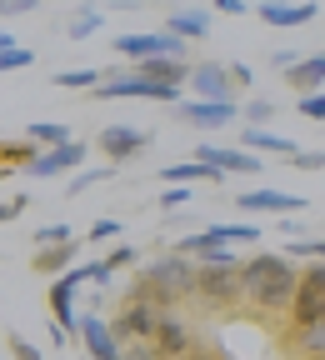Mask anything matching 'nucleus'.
Masks as SVG:
<instances>
[{
  "mask_svg": "<svg viewBox=\"0 0 325 360\" xmlns=\"http://www.w3.org/2000/svg\"><path fill=\"white\" fill-rule=\"evenodd\" d=\"M241 285H246V305H255L260 315H291L295 290H300V270L286 250H260V255H246Z\"/></svg>",
  "mask_w": 325,
  "mask_h": 360,
  "instance_id": "1",
  "label": "nucleus"
},
{
  "mask_svg": "<svg viewBox=\"0 0 325 360\" xmlns=\"http://www.w3.org/2000/svg\"><path fill=\"white\" fill-rule=\"evenodd\" d=\"M241 265H246V260H241L236 250H210V255H200V260H196V295H191V300H200V305H210V310L241 305V300H246Z\"/></svg>",
  "mask_w": 325,
  "mask_h": 360,
  "instance_id": "2",
  "label": "nucleus"
},
{
  "mask_svg": "<svg viewBox=\"0 0 325 360\" xmlns=\"http://www.w3.org/2000/svg\"><path fill=\"white\" fill-rule=\"evenodd\" d=\"M165 305L135 281L130 290H125V300H120V310H115V321H110V330H115V340H130V345H155V335H160V321H165Z\"/></svg>",
  "mask_w": 325,
  "mask_h": 360,
  "instance_id": "3",
  "label": "nucleus"
},
{
  "mask_svg": "<svg viewBox=\"0 0 325 360\" xmlns=\"http://www.w3.org/2000/svg\"><path fill=\"white\" fill-rule=\"evenodd\" d=\"M141 285L170 310V300H185V295H196V260L191 255H160L151 265H141Z\"/></svg>",
  "mask_w": 325,
  "mask_h": 360,
  "instance_id": "4",
  "label": "nucleus"
},
{
  "mask_svg": "<svg viewBox=\"0 0 325 360\" xmlns=\"http://www.w3.org/2000/svg\"><path fill=\"white\" fill-rule=\"evenodd\" d=\"M96 101H180V90H170V85H155L151 75H141L135 65H115V70H106V80L96 85Z\"/></svg>",
  "mask_w": 325,
  "mask_h": 360,
  "instance_id": "5",
  "label": "nucleus"
},
{
  "mask_svg": "<svg viewBox=\"0 0 325 360\" xmlns=\"http://www.w3.org/2000/svg\"><path fill=\"white\" fill-rule=\"evenodd\" d=\"M115 56H125L130 65H141V60H185V40H175L170 30H130V35H115Z\"/></svg>",
  "mask_w": 325,
  "mask_h": 360,
  "instance_id": "6",
  "label": "nucleus"
},
{
  "mask_svg": "<svg viewBox=\"0 0 325 360\" xmlns=\"http://www.w3.org/2000/svg\"><path fill=\"white\" fill-rule=\"evenodd\" d=\"M286 321H291V330L325 321V260H315V265L300 270V290H295V305H291Z\"/></svg>",
  "mask_w": 325,
  "mask_h": 360,
  "instance_id": "7",
  "label": "nucleus"
},
{
  "mask_svg": "<svg viewBox=\"0 0 325 360\" xmlns=\"http://www.w3.org/2000/svg\"><path fill=\"white\" fill-rule=\"evenodd\" d=\"M191 90L200 101H220V105H241L236 80H230V60H196L191 65Z\"/></svg>",
  "mask_w": 325,
  "mask_h": 360,
  "instance_id": "8",
  "label": "nucleus"
},
{
  "mask_svg": "<svg viewBox=\"0 0 325 360\" xmlns=\"http://www.w3.org/2000/svg\"><path fill=\"white\" fill-rule=\"evenodd\" d=\"M170 115L191 130H225L241 120V105H220V101H175Z\"/></svg>",
  "mask_w": 325,
  "mask_h": 360,
  "instance_id": "9",
  "label": "nucleus"
},
{
  "mask_svg": "<svg viewBox=\"0 0 325 360\" xmlns=\"http://www.w3.org/2000/svg\"><path fill=\"white\" fill-rule=\"evenodd\" d=\"M196 160H200V165H210V170H220V175H260V155L241 150L236 141H230V146L200 141V146H196ZM260 180H265V175H260Z\"/></svg>",
  "mask_w": 325,
  "mask_h": 360,
  "instance_id": "10",
  "label": "nucleus"
},
{
  "mask_svg": "<svg viewBox=\"0 0 325 360\" xmlns=\"http://www.w3.org/2000/svg\"><path fill=\"white\" fill-rule=\"evenodd\" d=\"M96 141H101L106 165H125V160L141 155V150L155 141V135H151V130H141V125H106V130L96 135Z\"/></svg>",
  "mask_w": 325,
  "mask_h": 360,
  "instance_id": "11",
  "label": "nucleus"
},
{
  "mask_svg": "<svg viewBox=\"0 0 325 360\" xmlns=\"http://www.w3.org/2000/svg\"><path fill=\"white\" fill-rule=\"evenodd\" d=\"M236 205H241L246 215H300V210H305V200H300V195H291V191H275V186L241 191V195H236Z\"/></svg>",
  "mask_w": 325,
  "mask_h": 360,
  "instance_id": "12",
  "label": "nucleus"
},
{
  "mask_svg": "<svg viewBox=\"0 0 325 360\" xmlns=\"http://www.w3.org/2000/svg\"><path fill=\"white\" fill-rule=\"evenodd\" d=\"M196 350H200V345H196V330L170 310L165 321H160V335H155V355H160V360H191Z\"/></svg>",
  "mask_w": 325,
  "mask_h": 360,
  "instance_id": "13",
  "label": "nucleus"
},
{
  "mask_svg": "<svg viewBox=\"0 0 325 360\" xmlns=\"http://www.w3.org/2000/svg\"><path fill=\"white\" fill-rule=\"evenodd\" d=\"M255 15H260L265 25L300 30V25H310V20L320 15V6H315V0H300V6H295V0H260V6H255Z\"/></svg>",
  "mask_w": 325,
  "mask_h": 360,
  "instance_id": "14",
  "label": "nucleus"
},
{
  "mask_svg": "<svg viewBox=\"0 0 325 360\" xmlns=\"http://www.w3.org/2000/svg\"><path fill=\"white\" fill-rule=\"evenodd\" d=\"M75 335L85 340V355H90V360H125V350H120L110 321H101V315H80V330H75Z\"/></svg>",
  "mask_w": 325,
  "mask_h": 360,
  "instance_id": "15",
  "label": "nucleus"
},
{
  "mask_svg": "<svg viewBox=\"0 0 325 360\" xmlns=\"http://www.w3.org/2000/svg\"><path fill=\"white\" fill-rule=\"evenodd\" d=\"M85 155H90L85 141H70V146H56V150H40V160L30 165V175H35V180H51V175H60V170H85Z\"/></svg>",
  "mask_w": 325,
  "mask_h": 360,
  "instance_id": "16",
  "label": "nucleus"
},
{
  "mask_svg": "<svg viewBox=\"0 0 325 360\" xmlns=\"http://www.w3.org/2000/svg\"><path fill=\"white\" fill-rule=\"evenodd\" d=\"M236 146H241V150H250V155H286V160H295V155H300V146H295V141H286V135H275V130H260V125H246V130L236 135Z\"/></svg>",
  "mask_w": 325,
  "mask_h": 360,
  "instance_id": "17",
  "label": "nucleus"
},
{
  "mask_svg": "<svg viewBox=\"0 0 325 360\" xmlns=\"http://www.w3.org/2000/svg\"><path fill=\"white\" fill-rule=\"evenodd\" d=\"M165 30L175 35V40H205L210 35V11H200V6H175V11H165Z\"/></svg>",
  "mask_w": 325,
  "mask_h": 360,
  "instance_id": "18",
  "label": "nucleus"
},
{
  "mask_svg": "<svg viewBox=\"0 0 325 360\" xmlns=\"http://www.w3.org/2000/svg\"><path fill=\"white\" fill-rule=\"evenodd\" d=\"M75 255H80V240H70V245H51V250H35V270L40 276H51V281H60V276H70L75 270Z\"/></svg>",
  "mask_w": 325,
  "mask_h": 360,
  "instance_id": "19",
  "label": "nucleus"
},
{
  "mask_svg": "<svg viewBox=\"0 0 325 360\" xmlns=\"http://www.w3.org/2000/svg\"><path fill=\"white\" fill-rule=\"evenodd\" d=\"M286 80L300 90V96H315V90H325V51H320V56H305Z\"/></svg>",
  "mask_w": 325,
  "mask_h": 360,
  "instance_id": "20",
  "label": "nucleus"
},
{
  "mask_svg": "<svg viewBox=\"0 0 325 360\" xmlns=\"http://www.w3.org/2000/svg\"><path fill=\"white\" fill-rule=\"evenodd\" d=\"M286 340H291L295 355H305V360H325V321L300 326V330H286Z\"/></svg>",
  "mask_w": 325,
  "mask_h": 360,
  "instance_id": "21",
  "label": "nucleus"
},
{
  "mask_svg": "<svg viewBox=\"0 0 325 360\" xmlns=\"http://www.w3.org/2000/svg\"><path fill=\"white\" fill-rule=\"evenodd\" d=\"M160 180H170V186H191V180H215L220 186V170H210V165H200V160H175V165H165L160 170Z\"/></svg>",
  "mask_w": 325,
  "mask_h": 360,
  "instance_id": "22",
  "label": "nucleus"
},
{
  "mask_svg": "<svg viewBox=\"0 0 325 360\" xmlns=\"http://www.w3.org/2000/svg\"><path fill=\"white\" fill-rule=\"evenodd\" d=\"M25 141H35L40 150H56V146H70V130L56 125V120H30L25 125Z\"/></svg>",
  "mask_w": 325,
  "mask_h": 360,
  "instance_id": "23",
  "label": "nucleus"
},
{
  "mask_svg": "<svg viewBox=\"0 0 325 360\" xmlns=\"http://www.w3.org/2000/svg\"><path fill=\"white\" fill-rule=\"evenodd\" d=\"M101 65H70V70H56V85L60 90H90L96 96V85H101Z\"/></svg>",
  "mask_w": 325,
  "mask_h": 360,
  "instance_id": "24",
  "label": "nucleus"
},
{
  "mask_svg": "<svg viewBox=\"0 0 325 360\" xmlns=\"http://www.w3.org/2000/svg\"><path fill=\"white\" fill-rule=\"evenodd\" d=\"M101 30H106V11H101V6L75 11V20L65 25V35H70V40H90V35H101Z\"/></svg>",
  "mask_w": 325,
  "mask_h": 360,
  "instance_id": "25",
  "label": "nucleus"
},
{
  "mask_svg": "<svg viewBox=\"0 0 325 360\" xmlns=\"http://www.w3.org/2000/svg\"><path fill=\"white\" fill-rule=\"evenodd\" d=\"M75 281H80V285H101V290H106V285L115 281V265L101 255V260H90V265H75Z\"/></svg>",
  "mask_w": 325,
  "mask_h": 360,
  "instance_id": "26",
  "label": "nucleus"
},
{
  "mask_svg": "<svg viewBox=\"0 0 325 360\" xmlns=\"http://www.w3.org/2000/svg\"><path fill=\"white\" fill-rule=\"evenodd\" d=\"M115 175V165H85V170H75V180L65 186V195H85L90 186H101V180H110Z\"/></svg>",
  "mask_w": 325,
  "mask_h": 360,
  "instance_id": "27",
  "label": "nucleus"
},
{
  "mask_svg": "<svg viewBox=\"0 0 325 360\" xmlns=\"http://www.w3.org/2000/svg\"><path fill=\"white\" fill-rule=\"evenodd\" d=\"M70 240H75V231H70L65 220H56V225H40V231H35V250H51V245H70Z\"/></svg>",
  "mask_w": 325,
  "mask_h": 360,
  "instance_id": "28",
  "label": "nucleus"
},
{
  "mask_svg": "<svg viewBox=\"0 0 325 360\" xmlns=\"http://www.w3.org/2000/svg\"><path fill=\"white\" fill-rule=\"evenodd\" d=\"M286 255L291 260H325V240H315V236H305V240H286Z\"/></svg>",
  "mask_w": 325,
  "mask_h": 360,
  "instance_id": "29",
  "label": "nucleus"
},
{
  "mask_svg": "<svg viewBox=\"0 0 325 360\" xmlns=\"http://www.w3.org/2000/svg\"><path fill=\"white\" fill-rule=\"evenodd\" d=\"M241 115H246V125H260V130H270L275 101H241Z\"/></svg>",
  "mask_w": 325,
  "mask_h": 360,
  "instance_id": "30",
  "label": "nucleus"
},
{
  "mask_svg": "<svg viewBox=\"0 0 325 360\" xmlns=\"http://www.w3.org/2000/svg\"><path fill=\"white\" fill-rule=\"evenodd\" d=\"M30 65H35V51H30V45H15V51L0 56V75H11V70H30Z\"/></svg>",
  "mask_w": 325,
  "mask_h": 360,
  "instance_id": "31",
  "label": "nucleus"
},
{
  "mask_svg": "<svg viewBox=\"0 0 325 360\" xmlns=\"http://www.w3.org/2000/svg\"><path fill=\"white\" fill-rule=\"evenodd\" d=\"M185 205H191V186H165V191H160V210H165V215H175V210H185Z\"/></svg>",
  "mask_w": 325,
  "mask_h": 360,
  "instance_id": "32",
  "label": "nucleus"
},
{
  "mask_svg": "<svg viewBox=\"0 0 325 360\" xmlns=\"http://www.w3.org/2000/svg\"><path fill=\"white\" fill-rule=\"evenodd\" d=\"M295 110H300L305 120H325V90H315V96H300Z\"/></svg>",
  "mask_w": 325,
  "mask_h": 360,
  "instance_id": "33",
  "label": "nucleus"
},
{
  "mask_svg": "<svg viewBox=\"0 0 325 360\" xmlns=\"http://www.w3.org/2000/svg\"><path fill=\"white\" fill-rule=\"evenodd\" d=\"M115 236H120V220H110V215L90 225V245H101V240H115Z\"/></svg>",
  "mask_w": 325,
  "mask_h": 360,
  "instance_id": "34",
  "label": "nucleus"
},
{
  "mask_svg": "<svg viewBox=\"0 0 325 360\" xmlns=\"http://www.w3.org/2000/svg\"><path fill=\"white\" fill-rule=\"evenodd\" d=\"M11 360H45V355H40V350H35V345L15 330V335H11Z\"/></svg>",
  "mask_w": 325,
  "mask_h": 360,
  "instance_id": "35",
  "label": "nucleus"
},
{
  "mask_svg": "<svg viewBox=\"0 0 325 360\" xmlns=\"http://www.w3.org/2000/svg\"><path fill=\"white\" fill-rule=\"evenodd\" d=\"M106 260H110L115 270H130V265H135V245H125V240H120V245H115V250H110Z\"/></svg>",
  "mask_w": 325,
  "mask_h": 360,
  "instance_id": "36",
  "label": "nucleus"
},
{
  "mask_svg": "<svg viewBox=\"0 0 325 360\" xmlns=\"http://www.w3.org/2000/svg\"><path fill=\"white\" fill-rule=\"evenodd\" d=\"M291 165H300V170H325V150H300Z\"/></svg>",
  "mask_w": 325,
  "mask_h": 360,
  "instance_id": "37",
  "label": "nucleus"
},
{
  "mask_svg": "<svg viewBox=\"0 0 325 360\" xmlns=\"http://www.w3.org/2000/svg\"><path fill=\"white\" fill-rule=\"evenodd\" d=\"M275 225H281V236H286V240H305V220L286 215V220H275Z\"/></svg>",
  "mask_w": 325,
  "mask_h": 360,
  "instance_id": "38",
  "label": "nucleus"
},
{
  "mask_svg": "<svg viewBox=\"0 0 325 360\" xmlns=\"http://www.w3.org/2000/svg\"><path fill=\"white\" fill-rule=\"evenodd\" d=\"M230 80H236V90H246V85L255 80V70H250L246 60H230Z\"/></svg>",
  "mask_w": 325,
  "mask_h": 360,
  "instance_id": "39",
  "label": "nucleus"
},
{
  "mask_svg": "<svg viewBox=\"0 0 325 360\" xmlns=\"http://www.w3.org/2000/svg\"><path fill=\"white\" fill-rule=\"evenodd\" d=\"M35 0H0V15H30Z\"/></svg>",
  "mask_w": 325,
  "mask_h": 360,
  "instance_id": "40",
  "label": "nucleus"
},
{
  "mask_svg": "<svg viewBox=\"0 0 325 360\" xmlns=\"http://www.w3.org/2000/svg\"><path fill=\"white\" fill-rule=\"evenodd\" d=\"M215 11H220V15H246V11H255V6H246V0H215Z\"/></svg>",
  "mask_w": 325,
  "mask_h": 360,
  "instance_id": "41",
  "label": "nucleus"
},
{
  "mask_svg": "<svg viewBox=\"0 0 325 360\" xmlns=\"http://www.w3.org/2000/svg\"><path fill=\"white\" fill-rule=\"evenodd\" d=\"M125 360H160V355H155V345H130Z\"/></svg>",
  "mask_w": 325,
  "mask_h": 360,
  "instance_id": "42",
  "label": "nucleus"
},
{
  "mask_svg": "<svg viewBox=\"0 0 325 360\" xmlns=\"http://www.w3.org/2000/svg\"><path fill=\"white\" fill-rule=\"evenodd\" d=\"M15 215H20V205H15V200H0V225L15 220Z\"/></svg>",
  "mask_w": 325,
  "mask_h": 360,
  "instance_id": "43",
  "label": "nucleus"
},
{
  "mask_svg": "<svg viewBox=\"0 0 325 360\" xmlns=\"http://www.w3.org/2000/svg\"><path fill=\"white\" fill-rule=\"evenodd\" d=\"M6 51H15V35H6V30H0V56H6Z\"/></svg>",
  "mask_w": 325,
  "mask_h": 360,
  "instance_id": "44",
  "label": "nucleus"
},
{
  "mask_svg": "<svg viewBox=\"0 0 325 360\" xmlns=\"http://www.w3.org/2000/svg\"><path fill=\"white\" fill-rule=\"evenodd\" d=\"M191 360H225V355H215V350H196Z\"/></svg>",
  "mask_w": 325,
  "mask_h": 360,
  "instance_id": "45",
  "label": "nucleus"
},
{
  "mask_svg": "<svg viewBox=\"0 0 325 360\" xmlns=\"http://www.w3.org/2000/svg\"><path fill=\"white\" fill-rule=\"evenodd\" d=\"M0 180H11V170H6V165H0Z\"/></svg>",
  "mask_w": 325,
  "mask_h": 360,
  "instance_id": "46",
  "label": "nucleus"
},
{
  "mask_svg": "<svg viewBox=\"0 0 325 360\" xmlns=\"http://www.w3.org/2000/svg\"><path fill=\"white\" fill-rule=\"evenodd\" d=\"M0 360H11V355H0Z\"/></svg>",
  "mask_w": 325,
  "mask_h": 360,
  "instance_id": "47",
  "label": "nucleus"
}]
</instances>
